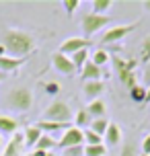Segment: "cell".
<instances>
[{
	"label": "cell",
	"mask_w": 150,
	"mask_h": 156,
	"mask_svg": "<svg viewBox=\"0 0 150 156\" xmlns=\"http://www.w3.org/2000/svg\"><path fill=\"white\" fill-rule=\"evenodd\" d=\"M2 45L6 47V54L12 55V58H25L31 51H35V37L29 35L25 31H19V29H8L2 35Z\"/></svg>",
	"instance_id": "cell-1"
},
{
	"label": "cell",
	"mask_w": 150,
	"mask_h": 156,
	"mask_svg": "<svg viewBox=\"0 0 150 156\" xmlns=\"http://www.w3.org/2000/svg\"><path fill=\"white\" fill-rule=\"evenodd\" d=\"M6 105L10 111H16V113H27V111L33 107V93L27 88V86H19V88H12L6 97Z\"/></svg>",
	"instance_id": "cell-2"
},
{
	"label": "cell",
	"mask_w": 150,
	"mask_h": 156,
	"mask_svg": "<svg viewBox=\"0 0 150 156\" xmlns=\"http://www.w3.org/2000/svg\"><path fill=\"white\" fill-rule=\"evenodd\" d=\"M136 60H121V58H113V68H115V74L117 78L121 80V84H126L127 88L136 86V74H134V68H136Z\"/></svg>",
	"instance_id": "cell-3"
},
{
	"label": "cell",
	"mask_w": 150,
	"mask_h": 156,
	"mask_svg": "<svg viewBox=\"0 0 150 156\" xmlns=\"http://www.w3.org/2000/svg\"><path fill=\"white\" fill-rule=\"evenodd\" d=\"M70 117H72V109L66 101L49 103V107L43 113L45 121H55V123H70Z\"/></svg>",
	"instance_id": "cell-4"
},
{
	"label": "cell",
	"mask_w": 150,
	"mask_h": 156,
	"mask_svg": "<svg viewBox=\"0 0 150 156\" xmlns=\"http://www.w3.org/2000/svg\"><path fill=\"white\" fill-rule=\"evenodd\" d=\"M109 23H111L109 15H95V12H88V15H84L82 21H80V29H82V33H84L87 37H91V35L99 33L105 25H109Z\"/></svg>",
	"instance_id": "cell-5"
},
{
	"label": "cell",
	"mask_w": 150,
	"mask_h": 156,
	"mask_svg": "<svg viewBox=\"0 0 150 156\" xmlns=\"http://www.w3.org/2000/svg\"><path fill=\"white\" fill-rule=\"evenodd\" d=\"M84 144V132L70 125L66 132L62 133V138L58 140V148L62 150H68V148H76V146H82Z\"/></svg>",
	"instance_id": "cell-6"
},
{
	"label": "cell",
	"mask_w": 150,
	"mask_h": 156,
	"mask_svg": "<svg viewBox=\"0 0 150 156\" xmlns=\"http://www.w3.org/2000/svg\"><path fill=\"white\" fill-rule=\"evenodd\" d=\"M138 25L132 23V25H113L111 29L105 31L103 35V43H115V41H121V39H126L130 33L134 31Z\"/></svg>",
	"instance_id": "cell-7"
},
{
	"label": "cell",
	"mask_w": 150,
	"mask_h": 156,
	"mask_svg": "<svg viewBox=\"0 0 150 156\" xmlns=\"http://www.w3.org/2000/svg\"><path fill=\"white\" fill-rule=\"evenodd\" d=\"M88 45H91V41H88L87 37H68L60 43V49H58V51L70 58L72 54H76L80 49H88Z\"/></svg>",
	"instance_id": "cell-8"
},
{
	"label": "cell",
	"mask_w": 150,
	"mask_h": 156,
	"mask_svg": "<svg viewBox=\"0 0 150 156\" xmlns=\"http://www.w3.org/2000/svg\"><path fill=\"white\" fill-rule=\"evenodd\" d=\"M52 64H54V68L60 74H64V76H72V74H76V66L72 64V60L68 58V55L60 54V51H55L54 55H52Z\"/></svg>",
	"instance_id": "cell-9"
},
{
	"label": "cell",
	"mask_w": 150,
	"mask_h": 156,
	"mask_svg": "<svg viewBox=\"0 0 150 156\" xmlns=\"http://www.w3.org/2000/svg\"><path fill=\"white\" fill-rule=\"evenodd\" d=\"M25 148V133L19 129V132L8 140V144L4 146V150H2V156H21V152H23Z\"/></svg>",
	"instance_id": "cell-10"
},
{
	"label": "cell",
	"mask_w": 150,
	"mask_h": 156,
	"mask_svg": "<svg viewBox=\"0 0 150 156\" xmlns=\"http://www.w3.org/2000/svg\"><path fill=\"white\" fill-rule=\"evenodd\" d=\"M103 90H105L103 80H87L84 86H82V94L87 97L88 101H97V99L103 94Z\"/></svg>",
	"instance_id": "cell-11"
},
{
	"label": "cell",
	"mask_w": 150,
	"mask_h": 156,
	"mask_svg": "<svg viewBox=\"0 0 150 156\" xmlns=\"http://www.w3.org/2000/svg\"><path fill=\"white\" fill-rule=\"evenodd\" d=\"M27 62V58H12V55H2L0 58V72L8 74V72H15L16 68H21Z\"/></svg>",
	"instance_id": "cell-12"
},
{
	"label": "cell",
	"mask_w": 150,
	"mask_h": 156,
	"mask_svg": "<svg viewBox=\"0 0 150 156\" xmlns=\"http://www.w3.org/2000/svg\"><path fill=\"white\" fill-rule=\"evenodd\" d=\"M16 132H19V121H16V117L0 113V133H6V136H15Z\"/></svg>",
	"instance_id": "cell-13"
},
{
	"label": "cell",
	"mask_w": 150,
	"mask_h": 156,
	"mask_svg": "<svg viewBox=\"0 0 150 156\" xmlns=\"http://www.w3.org/2000/svg\"><path fill=\"white\" fill-rule=\"evenodd\" d=\"M103 140H105V146H115V144H119L121 142V127H119V123H109L107 132L103 136Z\"/></svg>",
	"instance_id": "cell-14"
},
{
	"label": "cell",
	"mask_w": 150,
	"mask_h": 156,
	"mask_svg": "<svg viewBox=\"0 0 150 156\" xmlns=\"http://www.w3.org/2000/svg\"><path fill=\"white\" fill-rule=\"evenodd\" d=\"M80 74H82V78H84V80H101L103 68H99L97 64H93L91 60H88V62L80 68Z\"/></svg>",
	"instance_id": "cell-15"
},
{
	"label": "cell",
	"mask_w": 150,
	"mask_h": 156,
	"mask_svg": "<svg viewBox=\"0 0 150 156\" xmlns=\"http://www.w3.org/2000/svg\"><path fill=\"white\" fill-rule=\"evenodd\" d=\"M23 133H25V146H29V148H35V144L43 136V132H41L37 125H27L23 129Z\"/></svg>",
	"instance_id": "cell-16"
},
{
	"label": "cell",
	"mask_w": 150,
	"mask_h": 156,
	"mask_svg": "<svg viewBox=\"0 0 150 156\" xmlns=\"http://www.w3.org/2000/svg\"><path fill=\"white\" fill-rule=\"evenodd\" d=\"M35 125H37L43 133H49V136L54 132H60V129H68V127H70V123H55V121H45V119H39Z\"/></svg>",
	"instance_id": "cell-17"
},
{
	"label": "cell",
	"mask_w": 150,
	"mask_h": 156,
	"mask_svg": "<svg viewBox=\"0 0 150 156\" xmlns=\"http://www.w3.org/2000/svg\"><path fill=\"white\" fill-rule=\"evenodd\" d=\"M105 111H107V107H105V103L101 99L91 101L88 107H87V113L91 115V119H101V117H105Z\"/></svg>",
	"instance_id": "cell-18"
},
{
	"label": "cell",
	"mask_w": 150,
	"mask_h": 156,
	"mask_svg": "<svg viewBox=\"0 0 150 156\" xmlns=\"http://www.w3.org/2000/svg\"><path fill=\"white\" fill-rule=\"evenodd\" d=\"M58 146V140H55L54 136H49V133H43L39 138V142L35 144V148L33 150H43V152H52V148Z\"/></svg>",
	"instance_id": "cell-19"
},
{
	"label": "cell",
	"mask_w": 150,
	"mask_h": 156,
	"mask_svg": "<svg viewBox=\"0 0 150 156\" xmlns=\"http://www.w3.org/2000/svg\"><path fill=\"white\" fill-rule=\"evenodd\" d=\"M91 115L87 113V109H80L78 113H76V117H74V127H78V129H88V125H91Z\"/></svg>",
	"instance_id": "cell-20"
},
{
	"label": "cell",
	"mask_w": 150,
	"mask_h": 156,
	"mask_svg": "<svg viewBox=\"0 0 150 156\" xmlns=\"http://www.w3.org/2000/svg\"><path fill=\"white\" fill-rule=\"evenodd\" d=\"M109 123L111 121H107V119H105V117H101V119H93V121H91V125H88V129H91V132H95L97 136H105V132H107V127H109Z\"/></svg>",
	"instance_id": "cell-21"
},
{
	"label": "cell",
	"mask_w": 150,
	"mask_h": 156,
	"mask_svg": "<svg viewBox=\"0 0 150 156\" xmlns=\"http://www.w3.org/2000/svg\"><path fill=\"white\" fill-rule=\"evenodd\" d=\"M70 60H72V64L76 66V70H80V68L91 60V54H88V49H80V51H76V54L70 55Z\"/></svg>",
	"instance_id": "cell-22"
},
{
	"label": "cell",
	"mask_w": 150,
	"mask_h": 156,
	"mask_svg": "<svg viewBox=\"0 0 150 156\" xmlns=\"http://www.w3.org/2000/svg\"><path fill=\"white\" fill-rule=\"evenodd\" d=\"M130 99L134 103H146V88L140 84H136L130 88Z\"/></svg>",
	"instance_id": "cell-23"
},
{
	"label": "cell",
	"mask_w": 150,
	"mask_h": 156,
	"mask_svg": "<svg viewBox=\"0 0 150 156\" xmlns=\"http://www.w3.org/2000/svg\"><path fill=\"white\" fill-rule=\"evenodd\" d=\"M93 12L95 15H105L111 6H113V0H93Z\"/></svg>",
	"instance_id": "cell-24"
},
{
	"label": "cell",
	"mask_w": 150,
	"mask_h": 156,
	"mask_svg": "<svg viewBox=\"0 0 150 156\" xmlns=\"http://www.w3.org/2000/svg\"><path fill=\"white\" fill-rule=\"evenodd\" d=\"M109 60H111V55L107 54L105 49H97L95 54L91 55V62H93V64H97L99 68H103V66H105V64L109 62Z\"/></svg>",
	"instance_id": "cell-25"
},
{
	"label": "cell",
	"mask_w": 150,
	"mask_h": 156,
	"mask_svg": "<svg viewBox=\"0 0 150 156\" xmlns=\"http://www.w3.org/2000/svg\"><path fill=\"white\" fill-rule=\"evenodd\" d=\"M140 62L142 64H148L150 62V35H146L140 45Z\"/></svg>",
	"instance_id": "cell-26"
},
{
	"label": "cell",
	"mask_w": 150,
	"mask_h": 156,
	"mask_svg": "<svg viewBox=\"0 0 150 156\" xmlns=\"http://www.w3.org/2000/svg\"><path fill=\"white\" fill-rule=\"evenodd\" d=\"M84 156H107V146L99 144V146H84Z\"/></svg>",
	"instance_id": "cell-27"
},
{
	"label": "cell",
	"mask_w": 150,
	"mask_h": 156,
	"mask_svg": "<svg viewBox=\"0 0 150 156\" xmlns=\"http://www.w3.org/2000/svg\"><path fill=\"white\" fill-rule=\"evenodd\" d=\"M84 144H87V146H99V144H105V142H103V138L97 136L95 132L84 129Z\"/></svg>",
	"instance_id": "cell-28"
},
{
	"label": "cell",
	"mask_w": 150,
	"mask_h": 156,
	"mask_svg": "<svg viewBox=\"0 0 150 156\" xmlns=\"http://www.w3.org/2000/svg\"><path fill=\"white\" fill-rule=\"evenodd\" d=\"M62 6H64V10H66L68 15H74V10L80 6V0H64Z\"/></svg>",
	"instance_id": "cell-29"
},
{
	"label": "cell",
	"mask_w": 150,
	"mask_h": 156,
	"mask_svg": "<svg viewBox=\"0 0 150 156\" xmlns=\"http://www.w3.org/2000/svg\"><path fill=\"white\" fill-rule=\"evenodd\" d=\"M60 156H84V146H76V148H68L64 150Z\"/></svg>",
	"instance_id": "cell-30"
},
{
	"label": "cell",
	"mask_w": 150,
	"mask_h": 156,
	"mask_svg": "<svg viewBox=\"0 0 150 156\" xmlns=\"http://www.w3.org/2000/svg\"><path fill=\"white\" fill-rule=\"evenodd\" d=\"M45 93L48 94H58L60 93V84H58V82H48V84H45Z\"/></svg>",
	"instance_id": "cell-31"
},
{
	"label": "cell",
	"mask_w": 150,
	"mask_h": 156,
	"mask_svg": "<svg viewBox=\"0 0 150 156\" xmlns=\"http://www.w3.org/2000/svg\"><path fill=\"white\" fill-rule=\"evenodd\" d=\"M142 154L150 156V136H146V138L142 140Z\"/></svg>",
	"instance_id": "cell-32"
},
{
	"label": "cell",
	"mask_w": 150,
	"mask_h": 156,
	"mask_svg": "<svg viewBox=\"0 0 150 156\" xmlns=\"http://www.w3.org/2000/svg\"><path fill=\"white\" fill-rule=\"evenodd\" d=\"M119 156H134V146H132V144H126V146L121 148V154Z\"/></svg>",
	"instance_id": "cell-33"
},
{
	"label": "cell",
	"mask_w": 150,
	"mask_h": 156,
	"mask_svg": "<svg viewBox=\"0 0 150 156\" xmlns=\"http://www.w3.org/2000/svg\"><path fill=\"white\" fill-rule=\"evenodd\" d=\"M144 82L150 86V62L146 64V70H144Z\"/></svg>",
	"instance_id": "cell-34"
},
{
	"label": "cell",
	"mask_w": 150,
	"mask_h": 156,
	"mask_svg": "<svg viewBox=\"0 0 150 156\" xmlns=\"http://www.w3.org/2000/svg\"><path fill=\"white\" fill-rule=\"evenodd\" d=\"M142 6L146 8V10H150V0H144V2H142Z\"/></svg>",
	"instance_id": "cell-35"
},
{
	"label": "cell",
	"mask_w": 150,
	"mask_h": 156,
	"mask_svg": "<svg viewBox=\"0 0 150 156\" xmlns=\"http://www.w3.org/2000/svg\"><path fill=\"white\" fill-rule=\"evenodd\" d=\"M146 103H150V86L146 88Z\"/></svg>",
	"instance_id": "cell-36"
},
{
	"label": "cell",
	"mask_w": 150,
	"mask_h": 156,
	"mask_svg": "<svg viewBox=\"0 0 150 156\" xmlns=\"http://www.w3.org/2000/svg\"><path fill=\"white\" fill-rule=\"evenodd\" d=\"M0 148H4V140H2V133H0Z\"/></svg>",
	"instance_id": "cell-37"
},
{
	"label": "cell",
	"mask_w": 150,
	"mask_h": 156,
	"mask_svg": "<svg viewBox=\"0 0 150 156\" xmlns=\"http://www.w3.org/2000/svg\"><path fill=\"white\" fill-rule=\"evenodd\" d=\"M4 76H6V74H2V72H0V82H2V80H4Z\"/></svg>",
	"instance_id": "cell-38"
},
{
	"label": "cell",
	"mask_w": 150,
	"mask_h": 156,
	"mask_svg": "<svg viewBox=\"0 0 150 156\" xmlns=\"http://www.w3.org/2000/svg\"><path fill=\"white\" fill-rule=\"evenodd\" d=\"M48 156H60V154H55V152H48Z\"/></svg>",
	"instance_id": "cell-39"
},
{
	"label": "cell",
	"mask_w": 150,
	"mask_h": 156,
	"mask_svg": "<svg viewBox=\"0 0 150 156\" xmlns=\"http://www.w3.org/2000/svg\"><path fill=\"white\" fill-rule=\"evenodd\" d=\"M27 156H31V152H29V154H27Z\"/></svg>",
	"instance_id": "cell-40"
},
{
	"label": "cell",
	"mask_w": 150,
	"mask_h": 156,
	"mask_svg": "<svg viewBox=\"0 0 150 156\" xmlns=\"http://www.w3.org/2000/svg\"><path fill=\"white\" fill-rule=\"evenodd\" d=\"M142 156H146V154H142Z\"/></svg>",
	"instance_id": "cell-41"
},
{
	"label": "cell",
	"mask_w": 150,
	"mask_h": 156,
	"mask_svg": "<svg viewBox=\"0 0 150 156\" xmlns=\"http://www.w3.org/2000/svg\"><path fill=\"white\" fill-rule=\"evenodd\" d=\"M113 156H115V154H113Z\"/></svg>",
	"instance_id": "cell-42"
}]
</instances>
